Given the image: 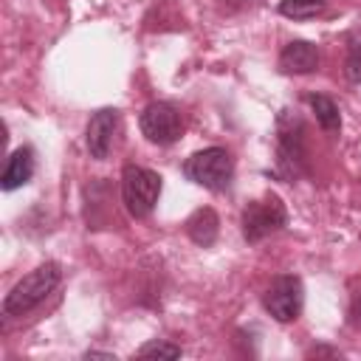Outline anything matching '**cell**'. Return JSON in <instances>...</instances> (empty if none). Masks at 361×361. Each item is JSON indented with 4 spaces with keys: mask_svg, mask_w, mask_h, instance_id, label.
I'll use <instances>...</instances> for the list:
<instances>
[{
    "mask_svg": "<svg viewBox=\"0 0 361 361\" xmlns=\"http://www.w3.org/2000/svg\"><path fill=\"white\" fill-rule=\"evenodd\" d=\"M62 271L56 262H42L31 274H25L3 299V313L6 316H25L34 307H39L59 285Z\"/></svg>",
    "mask_w": 361,
    "mask_h": 361,
    "instance_id": "cell-1",
    "label": "cell"
},
{
    "mask_svg": "<svg viewBox=\"0 0 361 361\" xmlns=\"http://www.w3.org/2000/svg\"><path fill=\"white\" fill-rule=\"evenodd\" d=\"M158 197H161V175L147 166L127 164L121 172V203L130 212V217L135 220L149 217Z\"/></svg>",
    "mask_w": 361,
    "mask_h": 361,
    "instance_id": "cell-2",
    "label": "cell"
},
{
    "mask_svg": "<svg viewBox=\"0 0 361 361\" xmlns=\"http://www.w3.org/2000/svg\"><path fill=\"white\" fill-rule=\"evenodd\" d=\"M183 175L209 192H223L234 178V158L223 147H206L186 158Z\"/></svg>",
    "mask_w": 361,
    "mask_h": 361,
    "instance_id": "cell-3",
    "label": "cell"
},
{
    "mask_svg": "<svg viewBox=\"0 0 361 361\" xmlns=\"http://www.w3.org/2000/svg\"><path fill=\"white\" fill-rule=\"evenodd\" d=\"M276 164L279 172L290 180L305 172L307 149H305V124L290 110H282L276 118Z\"/></svg>",
    "mask_w": 361,
    "mask_h": 361,
    "instance_id": "cell-4",
    "label": "cell"
},
{
    "mask_svg": "<svg viewBox=\"0 0 361 361\" xmlns=\"http://www.w3.org/2000/svg\"><path fill=\"white\" fill-rule=\"evenodd\" d=\"M285 223H288V209H285L282 197L274 195V192L251 200L240 214V226H243L245 243H259L268 234L285 228Z\"/></svg>",
    "mask_w": 361,
    "mask_h": 361,
    "instance_id": "cell-5",
    "label": "cell"
},
{
    "mask_svg": "<svg viewBox=\"0 0 361 361\" xmlns=\"http://www.w3.org/2000/svg\"><path fill=\"white\" fill-rule=\"evenodd\" d=\"M138 127L144 133L147 141L158 144V147H169L180 138V130H183V121H180V113L175 104L169 102H149L141 116H138Z\"/></svg>",
    "mask_w": 361,
    "mask_h": 361,
    "instance_id": "cell-6",
    "label": "cell"
},
{
    "mask_svg": "<svg viewBox=\"0 0 361 361\" xmlns=\"http://www.w3.org/2000/svg\"><path fill=\"white\" fill-rule=\"evenodd\" d=\"M262 305L276 322H293L302 310V279L293 274L274 276L262 296Z\"/></svg>",
    "mask_w": 361,
    "mask_h": 361,
    "instance_id": "cell-7",
    "label": "cell"
},
{
    "mask_svg": "<svg viewBox=\"0 0 361 361\" xmlns=\"http://www.w3.org/2000/svg\"><path fill=\"white\" fill-rule=\"evenodd\" d=\"M116 130H118V110H116V107H102V110H96V113L90 116V121H87V133H85L90 158L104 161V158L110 155Z\"/></svg>",
    "mask_w": 361,
    "mask_h": 361,
    "instance_id": "cell-8",
    "label": "cell"
},
{
    "mask_svg": "<svg viewBox=\"0 0 361 361\" xmlns=\"http://www.w3.org/2000/svg\"><path fill=\"white\" fill-rule=\"evenodd\" d=\"M316 68H319V48L307 39H290L279 51L282 73H313Z\"/></svg>",
    "mask_w": 361,
    "mask_h": 361,
    "instance_id": "cell-9",
    "label": "cell"
},
{
    "mask_svg": "<svg viewBox=\"0 0 361 361\" xmlns=\"http://www.w3.org/2000/svg\"><path fill=\"white\" fill-rule=\"evenodd\" d=\"M34 166H37L34 149H31V147H17V149L8 155L6 166H3L0 186H3L6 192H14V189L25 186V183L34 178Z\"/></svg>",
    "mask_w": 361,
    "mask_h": 361,
    "instance_id": "cell-10",
    "label": "cell"
},
{
    "mask_svg": "<svg viewBox=\"0 0 361 361\" xmlns=\"http://www.w3.org/2000/svg\"><path fill=\"white\" fill-rule=\"evenodd\" d=\"M186 234H189V240H192L195 245H203V248L214 245V240H217V234H220L217 212L209 209V206L195 209V212L189 214V220H186Z\"/></svg>",
    "mask_w": 361,
    "mask_h": 361,
    "instance_id": "cell-11",
    "label": "cell"
},
{
    "mask_svg": "<svg viewBox=\"0 0 361 361\" xmlns=\"http://www.w3.org/2000/svg\"><path fill=\"white\" fill-rule=\"evenodd\" d=\"M307 104H310V110H313V116H316V124H319L324 133L336 135V133L341 130V113H338V104H336L330 96L310 93V96H307Z\"/></svg>",
    "mask_w": 361,
    "mask_h": 361,
    "instance_id": "cell-12",
    "label": "cell"
},
{
    "mask_svg": "<svg viewBox=\"0 0 361 361\" xmlns=\"http://www.w3.org/2000/svg\"><path fill=\"white\" fill-rule=\"evenodd\" d=\"M344 73L350 82L361 85V20L347 34V56H344Z\"/></svg>",
    "mask_w": 361,
    "mask_h": 361,
    "instance_id": "cell-13",
    "label": "cell"
},
{
    "mask_svg": "<svg viewBox=\"0 0 361 361\" xmlns=\"http://www.w3.org/2000/svg\"><path fill=\"white\" fill-rule=\"evenodd\" d=\"M327 0H279V14L288 20H310L324 11Z\"/></svg>",
    "mask_w": 361,
    "mask_h": 361,
    "instance_id": "cell-14",
    "label": "cell"
},
{
    "mask_svg": "<svg viewBox=\"0 0 361 361\" xmlns=\"http://www.w3.org/2000/svg\"><path fill=\"white\" fill-rule=\"evenodd\" d=\"M135 355H138V358H180V347H178V344H169V341L155 338V341L141 344V347L135 350Z\"/></svg>",
    "mask_w": 361,
    "mask_h": 361,
    "instance_id": "cell-15",
    "label": "cell"
},
{
    "mask_svg": "<svg viewBox=\"0 0 361 361\" xmlns=\"http://www.w3.org/2000/svg\"><path fill=\"white\" fill-rule=\"evenodd\" d=\"M85 358H110V361H113L116 355H113V353H102V350H87Z\"/></svg>",
    "mask_w": 361,
    "mask_h": 361,
    "instance_id": "cell-16",
    "label": "cell"
},
{
    "mask_svg": "<svg viewBox=\"0 0 361 361\" xmlns=\"http://www.w3.org/2000/svg\"><path fill=\"white\" fill-rule=\"evenodd\" d=\"M353 324H355V327H361V299L353 305Z\"/></svg>",
    "mask_w": 361,
    "mask_h": 361,
    "instance_id": "cell-17",
    "label": "cell"
}]
</instances>
